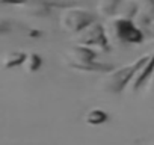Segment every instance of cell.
Returning <instances> with one entry per match:
<instances>
[{
	"label": "cell",
	"instance_id": "cell-2",
	"mask_svg": "<svg viewBox=\"0 0 154 145\" xmlns=\"http://www.w3.org/2000/svg\"><path fill=\"white\" fill-rule=\"evenodd\" d=\"M95 20V15L86 9H68L60 17V24L66 32L80 33L88 26H91Z\"/></svg>",
	"mask_w": 154,
	"mask_h": 145
},
{
	"label": "cell",
	"instance_id": "cell-7",
	"mask_svg": "<svg viewBox=\"0 0 154 145\" xmlns=\"http://www.w3.org/2000/svg\"><path fill=\"white\" fill-rule=\"evenodd\" d=\"M124 0H101L98 3V12L101 15L110 17L116 12H119V8L122 5Z\"/></svg>",
	"mask_w": 154,
	"mask_h": 145
},
{
	"label": "cell",
	"instance_id": "cell-4",
	"mask_svg": "<svg viewBox=\"0 0 154 145\" xmlns=\"http://www.w3.org/2000/svg\"><path fill=\"white\" fill-rule=\"evenodd\" d=\"M75 42L83 47H100L103 50H107V41H106V33L101 24L92 23L88 26L85 30H82L75 38Z\"/></svg>",
	"mask_w": 154,
	"mask_h": 145
},
{
	"label": "cell",
	"instance_id": "cell-8",
	"mask_svg": "<svg viewBox=\"0 0 154 145\" xmlns=\"http://www.w3.org/2000/svg\"><path fill=\"white\" fill-rule=\"evenodd\" d=\"M107 121V113L101 109H91L85 115V122L89 125H100Z\"/></svg>",
	"mask_w": 154,
	"mask_h": 145
},
{
	"label": "cell",
	"instance_id": "cell-6",
	"mask_svg": "<svg viewBox=\"0 0 154 145\" xmlns=\"http://www.w3.org/2000/svg\"><path fill=\"white\" fill-rule=\"evenodd\" d=\"M152 72H154V53L149 56V59L145 62V65L137 71V74H136V77H134V82H133V89L140 88V86L145 83V80L151 79Z\"/></svg>",
	"mask_w": 154,
	"mask_h": 145
},
{
	"label": "cell",
	"instance_id": "cell-3",
	"mask_svg": "<svg viewBox=\"0 0 154 145\" xmlns=\"http://www.w3.org/2000/svg\"><path fill=\"white\" fill-rule=\"evenodd\" d=\"M68 60L69 62V66L71 68H75V69H85V71H95V69H107V66L104 65H100V63H95L94 60V51L88 47H83V45H77L74 47L72 50L68 51L66 54Z\"/></svg>",
	"mask_w": 154,
	"mask_h": 145
},
{
	"label": "cell",
	"instance_id": "cell-10",
	"mask_svg": "<svg viewBox=\"0 0 154 145\" xmlns=\"http://www.w3.org/2000/svg\"><path fill=\"white\" fill-rule=\"evenodd\" d=\"M39 63H41L39 56H36V54H29V56L26 57V60H24L23 65L26 66L27 71H35V69L39 66Z\"/></svg>",
	"mask_w": 154,
	"mask_h": 145
},
{
	"label": "cell",
	"instance_id": "cell-1",
	"mask_svg": "<svg viewBox=\"0 0 154 145\" xmlns=\"http://www.w3.org/2000/svg\"><path fill=\"white\" fill-rule=\"evenodd\" d=\"M151 54H143L140 56L139 59H136L134 62L119 68V69H115L112 74H109L104 80H103V89L106 92H110V94H116L119 91L124 89V86L137 74V71L145 65V62L149 59Z\"/></svg>",
	"mask_w": 154,
	"mask_h": 145
},
{
	"label": "cell",
	"instance_id": "cell-11",
	"mask_svg": "<svg viewBox=\"0 0 154 145\" xmlns=\"http://www.w3.org/2000/svg\"><path fill=\"white\" fill-rule=\"evenodd\" d=\"M151 85H152V88H154V72H152V76H151Z\"/></svg>",
	"mask_w": 154,
	"mask_h": 145
},
{
	"label": "cell",
	"instance_id": "cell-9",
	"mask_svg": "<svg viewBox=\"0 0 154 145\" xmlns=\"http://www.w3.org/2000/svg\"><path fill=\"white\" fill-rule=\"evenodd\" d=\"M136 9H137V5L133 3V2H128V0H124L121 8H119V14L122 15V18H128L131 15L136 14Z\"/></svg>",
	"mask_w": 154,
	"mask_h": 145
},
{
	"label": "cell",
	"instance_id": "cell-5",
	"mask_svg": "<svg viewBox=\"0 0 154 145\" xmlns=\"http://www.w3.org/2000/svg\"><path fill=\"white\" fill-rule=\"evenodd\" d=\"M115 26L118 29V36L119 38H122L125 41H140V33L134 29V26L127 18L116 20Z\"/></svg>",
	"mask_w": 154,
	"mask_h": 145
}]
</instances>
